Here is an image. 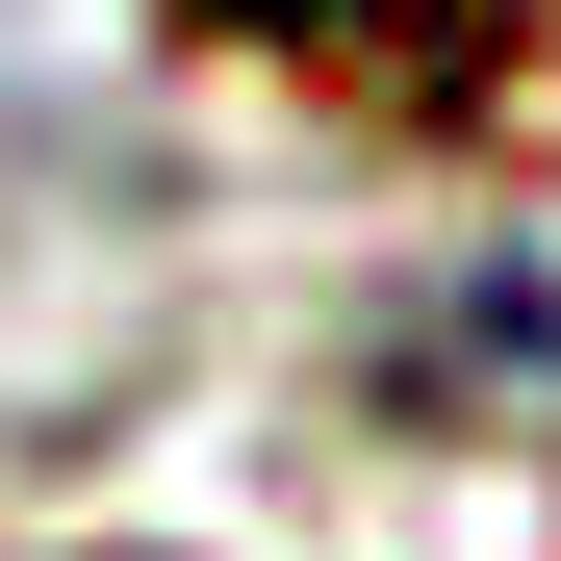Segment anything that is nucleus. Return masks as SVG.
Segmentation results:
<instances>
[{
  "mask_svg": "<svg viewBox=\"0 0 561 561\" xmlns=\"http://www.w3.org/2000/svg\"><path fill=\"white\" fill-rule=\"evenodd\" d=\"M383 383L459 409V434H561V280H459V307H409Z\"/></svg>",
  "mask_w": 561,
  "mask_h": 561,
  "instance_id": "f257e3e1",
  "label": "nucleus"
},
{
  "mask_svg": "<svg viewBox=\"0 0 561 561\" xmlns=\"http://www.w3.org/2000/svg\"><path fill=\"white\" fill-rule=\"evenodd\" d=\"M179 26H230L280 77H357V103H434L459 77V0H179Z\"/></svg>",
  "mask_w": 561,
  "mask_h": 561,
  "instance_id": "f03ea898",
  "label": "nucleus"
}]
</instances>
